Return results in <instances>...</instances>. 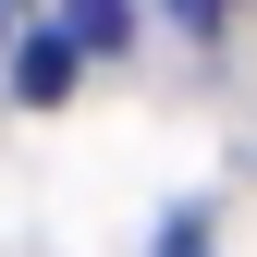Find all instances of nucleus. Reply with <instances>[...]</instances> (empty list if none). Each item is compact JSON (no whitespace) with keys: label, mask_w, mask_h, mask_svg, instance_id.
Instances as JSON below:
<instances>
[{"label":"nucleus","mask_w":257,"mask_h":257,"mask_svg":"<svg viewBox=\"0 0 257 257\" xmlns=\"http://www.w3.org/2000/svg\"><path fill=\"white\" fill-rule=\"evenodd\" d=\"M122 25H135L122 0H61V13H49V37L74 49V61H98V49H122Z\"/></svg>","instance_id":"1"},{"label":"nucleus","mask_w":257,"mask_h":257,"mask_svg":"<svg viewBox=\"0 0 257 257\" xmlns=\"http://www.w3.org/2000/svg\"><path fill=\"white\" fill-rule=\"evenodd\" d=\"M61 86H74V49H61V37H25V98H61Z\"/></svg>","instance_id":"2"},{"label":"nucleus","mask_w":257,"mask_h":257,"mask_svg":"<svg viewBox=\"0 0 257 257\" xmlns=\"http://www.w3.org/2000/svg\"><path fill=\"white\" fill-rule=\"evenodd\" d=\"M159 257H220V245H208V208H172V233H159Z\"/></svg>","instance_id":"3"},{"label":"nucleus","mask_w":257,"mask_h":257,"mask_svg":"<svg viewBox=\"0 0 257 257\" xmlns=\"http://www.w3.org/2000/svg\"><path fill=\"white\" fill-rule=\"evenodd\" d=\"M220 13H233V0H172V25H196V37H208Z\"/></svg>","instance_id":"4"}]
</instances>
